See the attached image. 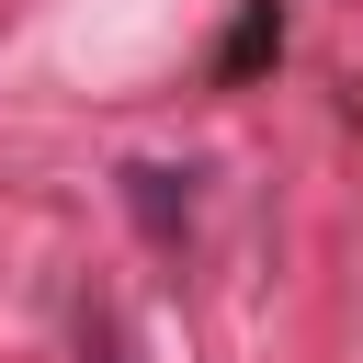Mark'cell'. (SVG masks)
<instances>
[{"mask_svg": "<svg viewBox=\"0 0 363 363\" xmlns=\"http://www.w3.org/2000/svg\"><path fill=\"white\" fill-rule=\"evenodd\" d=\"M113 182H125V216H136L147 250H182V238H193V170H170V159H125Z\"/></svg>", "mask_w": 363, "mask_h": 363, "instance_id": "1", "label": "cell"}, {"mask_svg": "<svg viewBox=\"0 0 363 363\" xmlns=\"http://www.w3.org/2000/svg\"><path fill=\"white\" fill-rule=\"evenodd\" d=\"M284 57V0H238V23H227V45H216V79L238 91V79H261Z\"/></svg>", "mask_w": 363, "mask_h": 363, "instance_id": "2", "label": "cell"}, {"mask_svg": "<svg viewBox=\"0 0 363 363\" xmlns=\"http://www.w3.org/2000/svg\"><path fill=\"white\" fill-rule=\"evenodd\" d=\"M79 363H147V352H136V329H125V306H113V295H79Z\"/></svg>", "mask_w": 363, "mask_h": 363, "instance_id": "3", "label": "cell"}]
</instances>
